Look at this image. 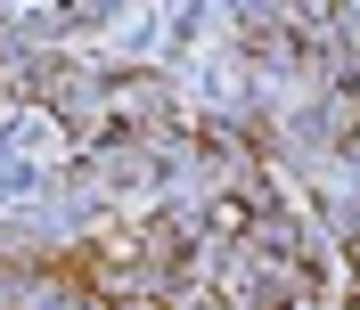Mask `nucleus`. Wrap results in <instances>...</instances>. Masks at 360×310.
Wrapping results in <instances>:
<instances>
[{
    "mask_svg": "<svg viewBox=\"0 0 360 310\" xmlns=\"http://www.w3.org/2000/svg\"><path fill=\"white\" fill-rule=\"evenodd\" d=\"M352 310H360V294H352Z\"/></svg>",
    "mask_w": 360,
    "mask_h": 310,
    "instance_id": "nucleus-2",
    "label": "nucleus"
},
{
    "mask_svg": "<svg viewBox=\"0 0 360 310\" xmlns=\"http://www.w3.org/2000/svg\"><path fill=\"white\" fill-rule=\"evenodd\" d=\"M188 278V237L172 221H148V229H115V237H90L74 253V286L107 310H131V302H156Z\"/></svg>",
    "mask_w": 360,
    "mask_h": 310,
    "instance_id": "nucleus-1",
    "label": "nucleus"
}]
</instances>
